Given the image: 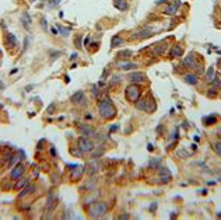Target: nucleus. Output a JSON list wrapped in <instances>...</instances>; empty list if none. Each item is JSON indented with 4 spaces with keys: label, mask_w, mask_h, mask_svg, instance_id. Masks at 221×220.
<instances>
[{
    "label": "nucleus",
    "mask_w": 221,
    "mask_h": 220,
    "mask_svg": "<svg viewBox=\"0 0 221 220\" xmlns=\"http://www.w3.org/2000/svg\"><path fill=\"white\" fill-rule=\"evenodd\" d=\"M106 212H108V206L104 202H92L88 206V213L91 217L97 219V217H102Z\"/></svg>",
    "instance_id": "obj_1"
},
{
    "label": "nucleus",
    "mask_w": 221,
    "mask_h": 220,
    "mask_svg": "<svg viewBox=\"0 0 221 220\" xmlns=\"http://www.w3.org/2000/svg\"><path fill=\"white\" fill-rule=\"evenodd\" d=\"M98 109H100V115L104 118V119H110V118H113L115 116V112H116L109 100L101 101L100 105H98Z\"/></svg>",
    "instance_id": "obj_2"
},
{
    "label": "nucleus",
    "mask_w": 221,
    "mask_h": 220,
    "mask_svg": "<svg viewBox=\"0 0 221 220\" xmlns=\"http://www.w3.org/2000/svg\"><path fill=\"white\" fill-rule=\"evenodd\" d=\"M126 98L129 101H134V103H137V100L140 98V88L137 87L136 84H130L128 88H126Z\"/></svg>",
    "instance_id": "obj_3"
},
{
    "label": "nucleus",
    "mask_w": 221,
    "mask_h": 220,
    "mask_svg": "<svg viewBox=\"0 0 221 220\" xmlns=\"http://www.w3.org/2000/svg\"><path fill=\"white\" fill-rule=\"evenodd\" d=\"M79 147L83 153H88V152H92L94 150V143L87 136H83L79 139Z\"/></svg>",
    "instance_id": "obj_4"
},
{
    "label": "nucleus",
    "mask_w": 221,
    "mask_h": 220,
    "mask_svg": "<svg viewBox=\"0 0 221 220\" xmlns=\"http://www.w3.org/2000/svg\"><path fill=\"white\" fill-rule=\"evenodd\" d=\"M116 67L123 69V70H130V69H136L137 63L129 62V60H119V62H116Z\"/></svg>",
    "instance_id": "obj_5"
},
{
    "label": "nucleus",
    "mask_w": 221,
    "mask_h": 220,
    "mask_svg": "<svg viewBox=\"0 0 221 220\" xmlns=\"http://www.w3.org/2000/svg\"><path fill=\"white\" fill-rule=\"evenodd\" d=\"M129 80L133 81V83H141V81L146 80V74H144V73H140V72L130 73V74H129Z\"/></svg>",
    "instance_id": "obj_6"
},
{
    "label": "nucleus",
    "mask_w": 221,
    "mask_h": 220,
    "mask_svg": "<svg viewBox=\"0 0 221 220\" xmlns=\"http://www.w3.org/2000/svg\"><path fill=\"white\" fill-rule=\"evenodd\" d=\"M179 4H181V2H179V0H175V3H174V4L167 6V7H165L164 13H165L167 15H174V14L178 11V6H179Z\"/></svg>",
    "instance_id": "obj_7"
},
{
    "label": "nucleus",
    "mask_w": 221,
    "mask_h": 220,
    "mask_svg": "<svg viewBox=\"0 0 221 220\" xmlns=\"http://www.w3.org/2000/svg\"><path fill=\"white\" fill-rule=\"evenodd\" d=\"M23 173H24V167H23V164H17V165L14 167V170L11 171L10 177L13 178V180H18V178L21 177Z\"/></svg>",
    "instance_id": "obj_8"
},
{
    "label": "nucleus",
    "mask_w": 221,
    "mask_h": 220,
    "mask_svg": "<svg viewBox=\"0 0 221 220\" xmlns=\"http://www.w3.org/2000/svg\"><path fill=\"white\" fill-rule=\"evenodd\" d=\"M74 104H84L85 103V97H84V93L83 91H77L76 94H73L71 95V98H70Z\"/></svg>",
    "instance_id": "obj_9"
},
{
    "label": "nucleus",
    "mask_w": 221,
    "mask_h": 220,
    "mask_svg": "<svg viewBox=\"0 0 221 220\" xmlns=\"http://www.w3.org/2000/svg\"><path fill=\"white\" fill-rule=\"evenodd\" d=\"M79 130L81 132V135H84V136H92L94 133H95V130H94L91 126H88V125H81V126H79Z\"/></svg>",
    "instance_id": "obj_10"
},
{
    "label": "nucleus",
    "mask_w": 221,
    "mask_h": 220,
    "mask_svg": "<svg viewBox=\"0 0 221 220\" xmlns=\"http://www.w3.org/2000/svg\"><path fill=\"white\" fill-rule=\"evenodd\" d=\"M182 53H183V49L179 45H175L172 49H171V56H172V58H178V56H182Z\"/></svg>",
    "instance_id": "obj_11"
},
{
    "label": "nucleus",
    "mask_w": 221,
    "mask_h": 220,
    "mask_svg": "<svg viewBox=\"0 0 221 220\" xmlns=\"http://www.w3.org/2000/svg\"><path fill=\"white\" fill-rule=\"evenodd\" d=\"M83 171H84V168H83V167H81V165L76 167V170L73 171V174H71V180H73V181L79 180V178L81 177V174H83Z\"/></svg>",
    "instance_id": "obj_12"
},
{
    "label": "nucleus",
    "mask_w": 221,
    "mask_h": 220,
    "mask_svg": "<svg viewBox=\"0 0 221 220\" xmlns=\"http://www.w3.org/2000/svg\"><path fill=\"white\" fill-rule=\"evenodd\" d=\"M151 35H153V30H150V28H144V30H141L136 36H137V38H148V36H151Z\"/></svg>",
    "instance_id": "obj_13"
},
{
    "label": "nucleus",
    "mask_w": 221,
    "mask_h": 220,
    "mask_svg": "<svg viewBox=\"0 0 221 220\" xmlns=\"http://www.w3.org/2000/svg\"><path fill=\"white\" fill-rule=\"evenodd\" d=\"M113 4H115V7L118 10H122V11L128 9V3H126V0H115Z\"/></svg>",
    "instance_id": "obj_14"
},
{
    "label": "nucleus",
    "mask_w": 221,
    "mask_h": 220,
    "mask_svg": "<svg viewBox=\"0 0 221 220\" xmlns=\"http://www.w3.org/2000/svg\"><path fill=\"white\" fill-rule=\"evenodd\" d=\"M21 23H23V25L25 27V30H30V23H31L30 14H28V13H24V14H23V18H21Z\"/></svg>",
    "instance_id": "obj_15"
},
{
    "label": "nucleus",
    "mask_w": 221,
    "mask_h": 220,
    "mask_svg": "<svg viewBox=\"0 0 221 220\" xmlns=\"http://www.w3.org/2000/svg\"><path fill=\"white\" fill-rule=\"evenodd\" d=\"M34 189H35V186H34V185H27L25 188L23 189V192L20 194V198H25L27 195H30V194H31Z\"/></svg>",
    "instance_id": "obj_16"
},
{
    "label": "nucleus",
    "mask_w": 221,
    "mask_h": 220,
    "mask_svg": "<svg viewBox=\"0 0 221 220\" xmlns=\"http://www.w3.org/2000/svg\"><path fill=\"white\" fill-rule=\"evenodd\" d=\"M185 79H186V83H189V84H197V76H196V74H186V77H185Z\"/></svg>",
    "instance_id": "obj_17"
},
{
    "label": "nucleus",
    "mask_w": 221,
    "mask_h": 220,
    "mask_svg": "<svg viewBox=\"0 0 221 220\" xmlns=\"http://www.w3.org/2000/svg\"><path fill=\"white\" fill-rule=\"evenodd\" d=\"M148 103H150V101H147V100L143 98V100H140V101L136 104V107H137L139 109H141V111H147V104H148Z\"/></svg>",
    "instance_id": "obj_18"
},
{
    "label": "nucleus",
    "mask_w": 221,
    "mask_h": 220,
    "mask_svg": "<svg viewBox=\"0 0 221 220\" xmlns=\"http://www.w3.org/2000/svg\"><path fill=\"white\" fill-rule=\"evenodd\" d=\"M206 80L207 81H213L214 80V67H208V70H207V73H206Z\"/></svg>",
    "instance_id": "obj_19"
},
{
    "label": "nucleus",
    "mask_w": 221,
    "mask_h": 220,
    "mask_svg": "<svg viewBox=\"0 0 221 220\" xmlns=\"http://www.w3.org/2000/svg\"><path fill=\"white\" fill-rule=\"evenodd\" d=\"M122 42H123V41H122L120 38H119V36H113V38H112V42H110V46H112V48H115V46H118V45H122Z\"/></svg>",
    "instance_id": "obj_20"
},
{
    "label": "nucleus",
    "mask_w": 221,
    "mask_h": 220,
    "mask_svg": "<svg viewBox=\"0 0 221 220\" xmlns=\"http://www.w3.org/2000/svg\"><path fill=\"white\" fill-rule=\"evenodd\" d=\"M7 41H9V44H11L10 46H15V45H17V39H15V36L13 34L7 35Z\"/></svg>",
    "instance_id": "obj_21"
},
{
    "label": "nucleus",
    "mask_w": 221,
    "mask_h": 220,
    "mask_svg": "<svg viewBox=\"0 0 221 220\" xmlns=\"http://www.w3.org/2000/svg\"><path fill=\"white\" fill-rule=\"evenodd\" d=\"M216 121H217V118H216V116H208V118H204V124H206V125H213Z\"/></svg>",
    "instance_id": "obj_22"
},
{
    "label": "nucleus",
    "mask_w": 221,
    "mask_h": 220,
    "mask_svg": "<svg viewBox=\"0 0 221 220\" xmlns=\"http://www.w3.org/2000/svg\"><path fill=\"white\" fill-rule=\"evenodd\" d=\"M27 180H25V178H23V180H21V177H20L18 178V182H17V188L20 189V188H23V186H25L27 185Z\"/></svg>",
    "instance_id": "obj_23"
},
{
    "label": "nucleus",
    "mask_w": 221,
    "mask_h": 220,
    "mask_svg": "<svg viewBox=\"0 0 221 220\" xmlns=\"http://www.w3.org/2000/svg\"><path fill=\"white\" fill-rule=\"evenodd\" d=\"M164 48H165V45H158L157 48H154V53L155 55H161L162 53V52H164Z\"/></svg>",
    "instance_id": "obj_24"
},
{
    "label": "nucleus",
    "mask_w": 221,
    "mask_h": 220,
    "mask_svg": "<svg viewBox=\"0 0 221 220\" xmlns=\"http://www.w3.org/2000/svg\"><path fill=\"white\" fill-rule=\"evenodd\" d=\"M213 147H214L216 153L218 154V156H221V142H220V143H214V146H213Z\"/></svg>",
    "instance_id": "obj_25"
},
{
    "label": "nucleus",
    "mask_w": 221,
    "mask_h": 220,
    "mask_svg": "<svg viewBox=\"0 0 221 220\" xmlns=\"http://www.w3.org/2000/svg\"><path fill=\"white\" fill-rule=\"evenodd\" d=\"M132 55V51H122L120 53H119V56L122 58V56H123V58H126V56H130Z\"/></svg>",
    "instance_id": "obj_26"
},
{
    "label": "nucleus",
    "mask_w": 221,
    "mask_h": 220,
    "mask_svg": "<svg viewBox=\"0 0 221 220\" xmlns=\"http://www.w3.org/2000/svg\"><path fill=\"white\" fill-rule=\"evenodd\" d=\"M81 150H80V147H79V150H74V149H71V154H74V156H81Z\"/></svg>",
    "instance_id": "obj_27"
},
{
    "label": "nucleus",
    "mask_w": 221,
    "mask_h": 220,
    "mask_svg": "<svg viewBox=\"0 0 221 220\" xmlns=\"http://www.w3.org/2000/svg\"><path fill=\"white\" fill-rule=\"evenodd\" d=\"M53 108H55V104H51V105H49V108H48V114H52Z\"/></svg>",
    "instance_id": "obj_28"
},
{
    "label": "nucleus",
    "mask_w": 221,
    "mask_h": 220,
    "mask_svg": "<svg viewBox=\"0 0 221 220\" xmlns=\"http://www.w3.org/2000/svg\"><path fill=\"white\" fill-rule=\"evenodd\" d=\"M59 30L63 32V35H69V31H67V30H64V28H62V27H59Z\"/></svg>",
    "instance_id": "obj_29"
},
{
    "label": "nucleus",
    "mask_w": 221,
    "mask_h": 220,
    "mask_svg": "<svg viewBox=\"0 0 221 220\" xmlns=\"http://www.w3.org/2000/svg\"><path fill=\"white\" fill-rule=\"evenodd\" d=\"M52 32H53V34L56 35V34H58V30H56V28H52Z\"/></svg>",
    "instance_id": "obj_30"
},
{
    "label": "nucleus",
    "mask_w": 221,
    "mask_h": 220,
    "mask_svg": "<svg viewBox=\"0 0 221 220\" xmlns=\"http://www.w3.org/2000/svg\"><path fill=\"white\" fill-rule=\"evenodd\" d=\"M161 130H162V126H158V128H157V132L161 133Z\"/></svg>",
    "instance_id": "obj_31"
}]
</instances>
